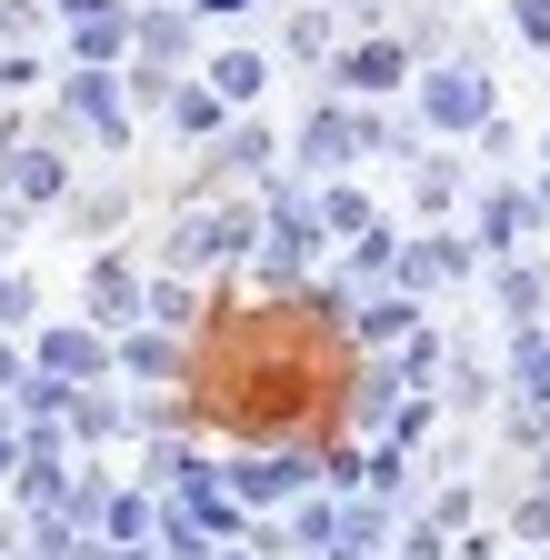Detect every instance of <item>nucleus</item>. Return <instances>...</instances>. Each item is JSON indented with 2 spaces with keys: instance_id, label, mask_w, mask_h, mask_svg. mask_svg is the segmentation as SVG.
Wrapping results in <instances>:
<instances>
[]
</instances>
